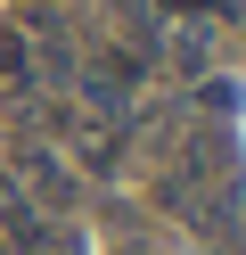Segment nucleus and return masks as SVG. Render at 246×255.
<instances>
[{
  "label": "nucleus",
  "instance_id": "nucleus-1",
  "mask_svg": "<svg viewBox=\"0 0 246 255\" xmlns=\"http://www.w3.org/2000/svg\"><path fill=\"white\" fill-rule=\"evenodd\" d=\"M25 189H33L41 206H66V198H74V181H66V165H58L49 148H25Z\"/></svg>",
  "mask_w": 246,
  "mask_h": 255
},
{
  "label": "nucleus",
  "instance_id": "nucleus-2",
  "mask_svg": "<svg viewBox=\"0 0 246 255\" xmlns=\"http://www.w3.org/2000/svg\"><path fill=\"white\" fill-rule=\"evenodd\" d=\"M0 83L33 91V41H25V25H0Z\"/></svg>",
  "mask_w": 246,
  "mask_h": 255
},
{
  "label": "nucleus",
  "instance_id": "nucleus-3",
  "mask_svg": "<svg viewBox=\"0 0 246 255\" xmlns=\"http://www.w3.org/2000/svg\"><path fill=\"white\" fill-rule=\"evenodd\" d=\"M172 8H205V0H172Z\"/></svg>",
  "mask_w": 246,
  "mask_h": 255
}]
</instances>
